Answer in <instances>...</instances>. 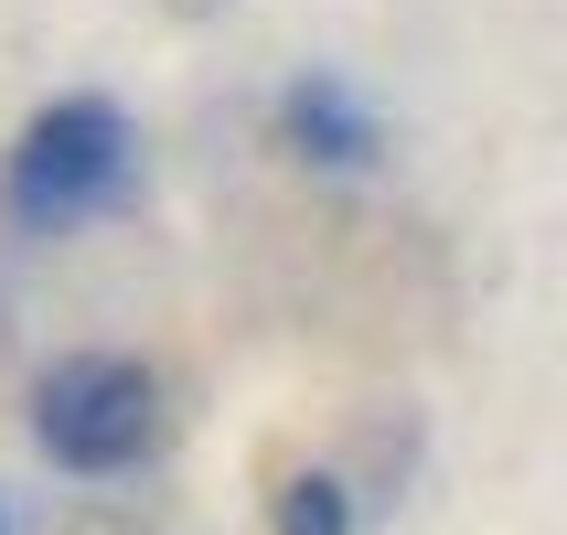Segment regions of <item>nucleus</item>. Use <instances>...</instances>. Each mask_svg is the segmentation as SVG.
Listing matches in <instances>:
<instances>
[{"label":"nucleus","mask_w":567,"mask_h":535,"mask_svg":"<svg viewBox=\"0 0 567 535\" xmlns=\"http://www.w3.org/2000/svg\"><path fill=\"white\" fill-rule=\"evenodd\" d=\"M128 161H140V128H128L118 96H96V86L54 96L0 151V225L11 236H75L86 215H107L128 193Z\"/></svg>","instance_id":"nucleus-1"},{"label":"nucleus","mask_w":567,"mask_h":535,"mask_svg":"<svg viewBox=\"0 0 567 535\" xmlns=\"http://www.w3.org/2000/svg\"><path fill=\"white\" fill-rule=\"evenodd\" d=\"M32 450L54 472H140L161 450V375L140 353H54L32 375Z\"/></svg>","instance_id":"nucleus-2"},{"label":"nucleus","mask_w":567,"mask_h":535,"mask_svg":"<svg viewBox=\"0 0 567 535\" xmlns=\"http://www.w3.org/2000/svg\"><path fill=\"white\" fill-rule=\"evenodd\" d=\"M279 151L311 161V172H375L385 119L332 75V64H311V75H289V86H279Z\"/></svg>","instance_id":"nucleus-3"},{"label":"nucleus","mask_w":567,"mask_h":535,"mask_svg":"<svg viewBox=\"0 0 567 535\" xmlns=\"http://www.w3.org/2000/svg\"><path fill=\"white\" fill-rule=\"evenodd\" d=\"M268 525H279V535H353V493L332 472H289L279 504H268Z\"/></svg>","instance_id":"nucleus-4"},{"label":"nucleus","mask_w":567,"mask_h":535,"mask_svg":"<svg viewBox=\"0 0 567 535\" xmlns=\"http://www.w3.org/2000/svg\"><path fill=\"white\" fill-rule=\"evenodd\" d=\"M0 535H11V514H0Z\"/></svg>","instance_id":"nucleus-5"}]
</instances>
